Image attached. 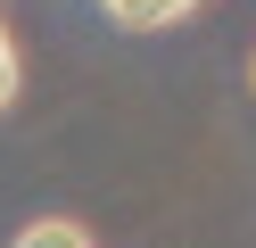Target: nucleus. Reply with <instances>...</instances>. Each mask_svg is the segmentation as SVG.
Segmentation results:
<instances>
[{"label": "nucleus", "mask_w": 256, "mask_h": 248, "mask_svg": "<svg viewBox=\"0 0 256 248\" xmlns=\"http://www.w3.org/2000/svg\"><path fill=\"white\" fill-rule=\"evenodd\" d=\"M17 75H25V66H17V42H8V25H0V108L17 99Z\"/></svg>", "instance_id": "nucleus-3"}, {"label": "nucleus", "mask_w": 256, "mask_h": 248, "mask_svg": "<svg viewBox=\"0 0 256 248\" xmlns=\"http://www.w3.org/2000/svg\"><path fill=\"white\" fill-rule=\"evenodd\" d=\"M248 91H256V58H248Z\"/></svg>", "instance_id": "nucleus-4"}, {"label": "nucleus", "mask_w": 256, "mask_h": 248, "mask_svg": "<svg viewBox=\"0 0 256 248\" xmlns=\"http://www.w3.org/2000/svg\"><path fill=\"white\" fill-rule=\"evenodd\" d=\"M108 17H116L124 33H166V25H182V17H198V0H100Z\"/></svg>", "instance_id": "nucleus-1"}, {"label": "nucleus", "mask_w": 256, "mask_h": 248, "mask_svg": "<svg viewBox=\"0 0 256 248\" xmlns=\"http://www.w3.org/2000/svg\"><path fill=\"white\" fill-rule=\"evenodd\" d=\"M17 248H91V231L74 223V215H42V223L17 231Z\"/></svg>", "instance_id": "nucleus-2"}]
</instances>
